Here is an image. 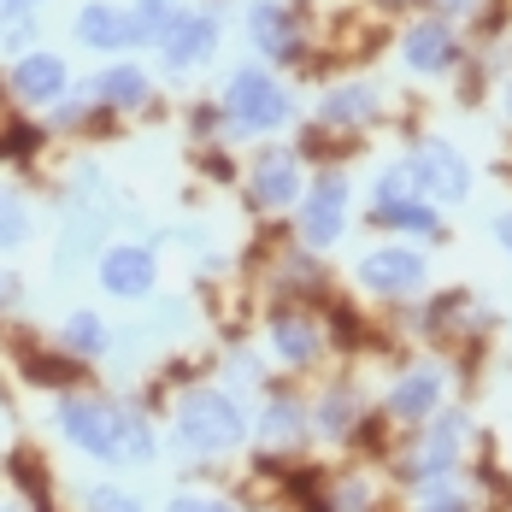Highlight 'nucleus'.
I'll list each match as a JSON object with an SVG mask.
<instances>
[{"mask_svg": "<svg viewBox=\"0 0 512 512\" xmlns=\"http://www.w3.org/2000/svg\"><path fill=\"white\" fill-rule=\"evenodd\" d=\"M6 12H36V6H48V0H0Z\"/></svg>", "mask_w": 512, "mask_h": 512, "instance_id": "obj_30", "label": "nucleus"}, {"mask_svg": "<svg viewBox=\"0 0 512 512\" xmlns=\"http://www.w3.org/2000/svg\"><path fill=\"white\" fill-rule=\"evenodd\" d=\"M383 6H412V0H383Z\"/></svg>", "mask_w": 512, "mask_h": 512, "instance_id": "obj_32", "label": "nucleus"}, {"mask_svg": "<svg viewBox=\"0 0 512 512\" xmlns=\"http://www.w3.org/2000/svg\"><path fill=\"white\" fill-rule=\"evenodd\" d=\"M71 42H77L83 53H124V48H142L130 6H118V0H83V6H77V18H71Z\"/></svg>", "mask_w": 512, "mask_h": 512, "instance_id": "obj_9", "label": "nucleus"}, {"mask_svg": "<svg viewBox=\"0 0 512 512\" xmlns=\"http://www.w3.org/2000/svg\"><path fill=\"white\" fill-rule=\"evenodd\" d=\"M159 59H165V71L171 77H183V71H195L212 59L218 48V12H189V6H177V18L159 30Z\"/></svg>", "mask_w": 512, "mask_h": 512, "instance_id": "obj_7", "label": "nucleus"}, {"mask_svg": "<svg viewBox=\"0 0 512 512\" xmlns=\"http://www.w3.org/2000/svg\"><path fill=\"white\" fill-rule=\"evenodd\" d=\"M301 159L283 154V148H265V154L254 159V171H248V201L259 206V212H283V206L301 201Z\"/></svg>", "mask_w": 512, "mask_h": 512, "instance_id": "obj_12", "label": "nucleus"}, {"mask_svg": "<svg viewBox=\"0 0 512 512\" xmlns=\"http://www.w3.org/2000/svg\"><path fill=\"white\" fill-rule=\"evenodd\" d=\"M442 371L436 365H412V371H401L395 377V389H389V418H401V424H424V418H436V407H442Z\"/></svg>", "mask_w": 512, "mask_h": 512, "instance_id": "obj_16", "label": "nucleus"}, {"mask_svg": "<svg viewBox=\"0 0 512 512\" xmlns=\"http://www.w3.org/2000/svg\"><path fill=\"white\" fill-rule=\"evenodd\" d=\"M377 106H383V95H377L371 83H342V89H330V95L318 101V124H324V130H359V124L377 118Z\"/></svg>", "mask_w": 512, "mask_h": 512, "instance_id": "obj_19", "label": "nucleus"}, {"mask_svg": "<svg viewBox=\"0 0 512 512\" xmlns=\"http://www.w3.org/2000/svg\"><path fill=\"white\" fill-rule=\"evenodd\" d=\"M95 277L112 301H148L159 283V254L148 242H106L95 254Z\"/></svg>", "mask_w": 512, "mask_h": 512, "instance_id": "obj_6", "label": "nucleus"}, {"mask_svg": "<svg viewBox=\"0 0 512 512\" xmlns=\"http://www.w3.org/2000/svg\"><path fill=\"white\" fill-rule=\"evenodd\" d=\"M6 95L24 106V112H53V106L71 95V65H65V53H48V48L18 53L12 71H6Z\"/></svg>", "mask_w": 512, "mask_h": 512, "instance_id": "obj_4", "label": "nucleus"}, {"mask_svg": "<svg viewBox=\"0 0 512 512\" xmlns=\"http://www.w3.org/2000/svg\"><path fill=\"white\" fill-rule=\"evenodd\" d=\"M460 36L442 24V18H418L407 36H401V59H407L418 77H442V71H454L460 65Z\"/></svg>", "mask_w": 512, "mask_h": 512, "instance_id": "obj_14", "label": "nucleus"}, {"mask_svg": "<svg viewBox=\"0 0 512 512\" xmlns=\"http://www.w3.org/2000/svg\"><path fill=\"white\" fill-rule=\"evenodd\" d=\"M53 348L65 359H77V365H95V359L112 354V324H106L101 312L77 307L59 318V330H53Z\"/></svg>", "mask_w": 512, "mask_h": 512, "instance_id": "obj_17", "label": "nucleus"}, {"mask_svg": "<svg viewBox=\"0 0 512 512\" xmlns=\"http://www.w3.org/2000/svg\"><path fill=\"white\" fill-rule=\"evenodd\" d=\"M407 177L418 195H430V201H465L471 195V165L454 142H442V136H424L407 159Z\"/></svg>", "mask_w": 512, "mask_h": 512, "instance_id": "obj_5", "label": "nucleus"}, {"mask_svg": "<svg viewBox=\"0 0 512 512\" xmlns=\"http://www.w3.org/2000/svg\"><path fill=\"white\" fill-rule=\"evenodd\" d=\"M371 224L412 230V236H442V218H436V206L424 201V195H412V201H401V206H383V212H371Z\"/></svg>", "mask_w": 512, "mask_h": 512, "instance_id": "obj_22", "label": "nucleus"}, {"mask_svg": "<svg viewBox=\"0 0 512 512\" xmlns=\"http://www.w3.org/2000/svg\"><path fill=\"white\" fill-rule=\"evenodd\" d=\"M224 118H230L236 130H248V136H271V130H283V124L295 118V101H289V89H283L271 71L242 65V71L224 83Z\"/></svg>", "mask_w": 512, "mask_h": 512, "instance_id": "obj_3", "label": "nucleus"}, {"mask_svg": "<svg viewBox=\"0 0 512 512\" xmlns=\"http://www.w3.org/2000/svg\"><path fill=\"white\" fill-rule=\"evenodd\" d=\"M83 95L101 106V112H142V106L154 101V77L136 59H112L106 71H95L83 83Z\"/></svg>", "mask_w": 512, "mask_h": 512, "instance_id": "obj_13", "label": "nucleus"}, {"mask_svg": "<svg viewBox=\"0 0 512 512\" xmlns=\"http://www.w3.org/2000/svg\"><path fill=\"white\" fill-rule=\"evenodd\" d=\"M165 512H236L230 501H218V495H171Z\"/></svg>", "mask_w": 512, "mask_h": 512, "instance_id": "obj_28", "label": "nucleus"}, {"mask_svg": "<svg viewBox=\"0 0 512 512\" xmlns=\"http://www.w3.org/2000/svg\"><path fill=\"white\" fill-rule=\"evenodd\" d=\"M312 418H318V430H324V436H348V430L359 424L354 389H330V395L318 401V412H312Z\"/></svg>", "mask_w": 512, "mask_h": 512, "instance_id": "obj_24", "label": "nucleus"}, {"mask_svg": "<svg viewBox=\"0 0 512 512\" xmlns=\"http://www.w3.org/2000/svg\"><path fill=\"white\" fill-rule=\"evenodd\" d=\"M418 189H412V177H407V165H389L383 177H377V189H371V212H383V206H401L412 201Z\"/></svg>", "mask_w": 512, "mask_h": 512, "instance_id": "obj_25", "label": "nucleus"}, {"mask_svg": "<svg viewBox=\"0 0 512 512\" xmlns=\"http://www.w3.org/2000/svg\"><path fill=\"white\" fill-rule=\"evenodd\" d=\"M495 242L512 254V212H501V218H495Z\"/></svg>", "mask_w": 512, "mask_h": 512, "instance_id": "obj_29", "label": "nucleus"}, {"mask_svg": "<svg viewBox=\"0 0 512 512\" xmlns=\"http://www.w3.org/2000/svg\"><path fill=\"white\" fill-rule=\"evenodd\" d=\"M342 230H348V177L324 171L307 189V201H301V242L330 248V242H342Z\"/></svg>", "mask_w": 512, "mask_h": 512, "instance_id": "obj_11", "label": "nucleus"}, {"mask_svg": "<svg viewBox=\"0 0 512 512\" xmlns=\"http://www.w3.org/2000/svg\"><path fill=\"white\" fill-rule=\"evenodd\" d=\"M460 448H465V412H442V418H430V424L418 430L412 460H407L401 477H412V483H442V477L460 465Z\"/></svg>", "mask_w": 512, "mask_h": 512, "instance_id": "obj_8", "label": "nucleus"}, {"mask_svg": "<svg viewBox=\"0 0 512 512\" xmlns=\"http://www.w3.org/2000/svg\"><path fill=\"white\" fill-rule=\"evenodd\" d=\"M0 512H24V507H18V501H6V495H0Z\"/></svg>", "mask_w": 512, "mask_h": 512, "instance_id": "obj_31", "label": "nucleus"}, {"mask_svg": "<svg viewBox=\"0 0 512 512\" xmlns=\"http://www.w3.org/2000/svg\"><path fill=\"white\" fill-rule=\"evenodd\" d=\"M53 430L89 454L101 465H154L159 460V436L148 424V412L130 407V401H112V395H95V389H59L53 395Z\"/></svg>", "mask_w": 512, "mask_h": 512, "instance_id": "obj_1", "label": "nucleus"}, {"mask_svg": "<svg viewBox=\"0 0 512 512\" xmlns=\"http://www.w3.org/2000/svg\"><path fill=\"white\" fill-rule=\"evenodd\" d=\"M171 442L195 460H218V454H236L248 442V412L230 389L218 383H195L171 401Z\"/></svg>", "mask_w": 512, "mask_h": 512, "instance_id": "obj_2", "label": "nucleus"}, {"mask_svg": "<svg viewBox=\"0 0 512 512\" xmlns=\"http://www.w3.org/2000/svg\"><path fill=\"white\" fill-rule=\"evenodd\" d=\"M265 336H271V354L283 359V365H295V371L324 354V330H318V318H312V312L283 307L277 318H271V330H265Z\"/></svg>", "mask_w": 512, "mask_h": 512, "instance_id": "obj_18", "label": "nucleus"}, {"mask_svg": "<svg viewBox=\"0 0 512 512\" xmlns=\"http://www.w3.org/2000/svg\"><path fill=\"white\" fill-rule=\"evenodd\" d=\"M248 36L265 59H301V18L283 0H254L248 6Z\"/></svg>", "mask_w": 512, "mask_h": 512, "instance_id": "obj_15", "label": "nucleus"}, {"mask_svg": "<svg viewBox=\"0 0 512 512\" xmlns=\"http://www.w3.org/2000/svg\"><path fill=\"white\" fill-rule=\"evenodd\" d=\"M30 236H36V206L18 189H0V254H18Z\"/></svg>", "mask_w": 512, "mask_h": 512, "instance_id": "obj_21", "label": "nucleus"}, {"mask_svg": "<svg viewBox=\"0 0 512 512\" xmlns=\"http://www.w3.org/2000/svg\"><path fill=\"white\" fill-rule=\"evenodd\" d=\"M77 507H83V512H148V507H142V495H136V489H124V483H83Z\"/></svg>", "mask_w": 512, "mask_h": 512, "instance_id": "obj_23", "label": "nucleus"}, {"mask_svg": "<svg viewBox=\"0 0 512 512\" xmlns=\"http://www.w3.org/2000/svg\"><path fill=\"white\" fill-rule=\"evenodd\" d=\"M418 512H477V507H471L465 495H454L448 483H430V495L418 501Z\"/></svg>", "mask_w": 512, "mask_h": 512, "instance_id": "obj_27", "label": "nucleus"}, {"mask_svg": "<svg viewBox=\"0 0 512 512\" xmlns=\"http://www.w3.org/2000/svg\"><path fill=\"white\" fill-rule=\"evenodd\" d=\"M0 42H6L12 53H30V48H36V12H6Z\"/></svg>", "mask_w": 512, "mask_h": 512, "instance_id": "obj_26", "label": "nucleus"}, {"mask_svg": "<svg viewBox=\"0 0 512 512\" xmlns=\"http://www.w3.org/2000/svg\"><path fill=\"white\" fill-rule=\"evenodd\" d=\"M301 430H307V407L301 401H289V395L265 401V412H259V442L265 448H289Z\"/></svg>", "mask_w": 512, "mask_h": 512, "instance_id": "obj_20", "label": "nucleus"}, {"mask_svg": "<svg viewBox=\"0 0 512 512\" xmlns=\"http://www.w3.org/2000/svg\"><path fill=\"white\" fill-rule=\"evenodd\" d=\"M424 283H430V271H424V254H412V248H371V254L359 259V289L365 295L407 301Z\"/></svg>", "mask_w": 512, "mask_h": 512, "instance_id": "obj_10", "label": "nucleus"}]
</instances>
